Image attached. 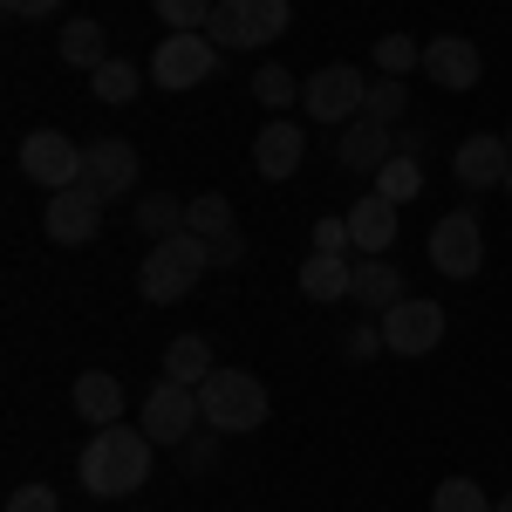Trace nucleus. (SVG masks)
<instances>
[{
	"label": "nucleus",
	"mask_w": 512,
	"mask_h": 512,
	"mask_svg": "<svg viewBox=\"0 0 512 512\" xmlns=\"http://www.w3.org/2000/svg\"><path fill=\"white\" fill-rule=\"evenodd\" d=\"M151 451H158V444L137 431V424H103V431L82 444L76 472L96 499H130V492L151 478Z\"/></svg>",
	"instance_id": "obj_1"
},
{
	"label": "nucleus",
	"mask_w": 512,
	"mask_h": 512,
	"mask_svg": "<svg viewBox=\"0 0 512 512\" xmlns=\"http://www.w3.org/2000/svg\"><path fill=\"white\" fill-rule=\"evenodd\" d=\"M212 267V246L198 233H171V239H151V260L137 267V294L151 301V308H171V301H185L198 287V274Z\"/></svg>",
	"instance_id": "obj_2"
},
{
	"label": "nucleus",
	"mask_w": 512,
	"mask_h": 512,
	"mask_svg": "<svg viewBox=\"0 0 512 512\" xmlns=\"http://www.w3.org/2000/svg\"><path fill=\"white\" fill-rule=\"evenodd\" d=\"M198 410H205V431L239 437V431H260L274 403H267V383H260V376H246V369H212V376L198 383Z\"/></svg>",
	"instance_id": "obj_3"
},
{
	"label": "nucleus",
	"mask_w": 512,
	"mask_h": 512,
	"mask_svg": "<svg viewBox=\"0 0 512 512\" xmlns=\"http://www.w3.org/2000/svg\"><path fill=\"white\" fill-rule=\"evenodd\" d=\"M219 55H226V48L205 35V28H178V35H164L158 48H151V82H158L164 96H185V89L219 76Z\"/></svg>",
	"instance_id": "obj_4"
},
{
	"label": "nucleus",
	"mask_w": 512,
	"mask_h": 512,
	"mask_svg": "<svg viewBox=\"0 0 512 512\" xmlns=\"http://www.w3.org/2000/svg\"><path fill=\"white\" fill-rule=\"evenodd\" d=\"M362 96H369V82L349 62H328V69H315V76L301 82V110L315 123H355L362 117Z\"/></svg>",
	"instance_id": "obj_5"
},
{
	"label": "nucleus",
	"mask_w": 512,
	"mask_h": 512,
	"mask_svg": "<svg viewBox=\"0 0 512 512\" xmlns=\"http://www.w3.org/2000/svg\"><path fill=\"white\" fill-rule=\"evenodd\" d=\"M431 267L444 280H472L478 267H485V233H478V212H444L431 226Z\"/></svg>",
	"instance_id": "obj_6"
},
{
	"label": "nucleus",
	"mask_w": 512,
	"mask_h": 512,
	"mask_svg": "<svg viewBox=\"0 0 512 512\" xmlns=\"http://www.w3.org/2000/svg\"><path fill=\"white\" fill-rule=\"evenodd\" d=\"M205 424V410H198V390L192 383H151V396H144V437L151 444H185V437Z\"/></svg>",
	"instance_id": "obj_7"
},
{
	"label": "nucleus",
	"mask_w": 512,
	"mask_h": 512,
	"mask_svg": "<svg viewBox=\"0 0 512 512\" xmlns=\"http://www.w3.org/2000/svg\"><path fill=\"white\" fill-rule=\"evenodd\" d=\"M21 171L48 192H69V185H82V144H69L62 130H28L21 137Z\"/></svg>",
	"instance_id": "obj_8"
},
{
	"label": "nucleus",
	"mask_w": 512,
	"mask_h": 512,
	"mask_svg": "<svg viewBox=\"0 0 512 512\" xmlns=\"http://www.w3.org/2000/svg\"><path fill=\"white\" fill-rule=\"evenodd\" d=\"M383 349H396V355H431L437 342H444V308L437 301H396V308H383Z\"/></svg>",
	"instance_id": "obj_9"
},
{
	"label": "nucleus",
	"mask_w": 512,
	"mask_h": 512,
	"mask_svg": "<svg viewBox=\"0 0 512 512\" xmlns=\"http://www.w3.org/2000/svg\"><path fill=\"white\" fill-rule=\"evenodd\" d=\"M82 185L103 198H123L137 192V144L130 137H96V144H82Z\"/></svg>",
	"instance_id": "obj_10"
},
{
	"label": "nucleus",
	"mask_w": 512,
	"mask_h": 512,
	"mask_svg": "<svg viewBox=\"0 0 512 512\" xmlns=\"http://www.w3.org/2000/svg\"><path fill=\"white\" fill-rule=\"evenodd\" d=\"M41 233L55 239V246H82V239H96V233H103V198L89 192V185L48 192V205H41Z\"/></svg>",
	"instance_id": "obj_11"
},
{
	"label": "nucleus",
	"mask_w": 512,
	"mask_h": 512,
	"mask_svg": "<svg viewBox=\"0 0 512 512\" xmlns=\"http://www.w3.org/2000/svg\"><path fill=\"white\" fill-rule=\"evenodd\" d=\"M185 233H198L212 246V267H239V260H246V233H239V219H233V198H219V192L192 198Z\"/></svg>",
	"instance_id": "obj_12"
},
{
	"label": "nucleus",
	"mask_w": 512,
	"mask_h": 512,
	"mask_svg": "<svg viewBox=\"0 0 512 512\" xmlns=\"http://www.w3.org/2000/svg\"><path fill=\"white\" fill-rule=\"evenodd\" d=\"M424 76L458 96V89H478L485 55H478V41H465V35H437V41H424Z\"/></svg>",
	"instance_id": "obj_13"
},
{
	"label": "nucleus",
	"mask_w": 512,
	"mask_h": 512,
	"mask_svg": "<svg viewBox=\"0 0 512 512\" xmlns=\"http://www.w3.org/2000/svg\"><path fill=\"white\" fill-rule=\"evenodd\" d=\"M451 171H458L465 192H492V185H506V171H512V144L478 130V137H465V144L451 151Z\"/></svg>",
	"instance_id": "obj_14"
},
{
	"label": "nucleus",
	"mask_w": 512,
	"mask_h": 512,
	"mask_svg": "<svg viewBox=\"0 0 512 512\" xmlns=\"http://www.w3.org/2000/svg\"><path fill=\"white\" fill-rule=\"evenodd\" d=\"M301 158H308V130H301L294 117H274L260 137H253V171L274 178V185H280V178H294Z\"/></svg>",
	"instance_id": "obj_15"
},
{
	"label": "nucleus",
	"mask_w": 512,
	"mask_h": 512,
	"mask_svg": "<svg viewBox=\"0 0 512 512\" xmlns=\"http://www.w3.org/2000/svg\"><path fill=\"white\" fill-rule=\"evenodd\" d=\"M335 158H342V171H355V178H376V171L396 158V130H390V123L355 117V123H342V144H335Z\"/></svg>",
	"instance_id": "obj_16"
},
{
	"label": "nucleus",
	"mask_w": 512,
	"mask_h": 512,
	"mask_svg": "<svg viewBox=\"0 0 512 512\" xmlns=\"http://www.w3.org/2000/svg\"><path fill=\"white\" fill-rule=\"evenodd\" d=\"M349 239H355V253H390L396 246V205L383 192H369V198H355L349 212Z\"/></svg>",
	"instance_id": "obj_17"
},
{
	"label": "nucleus",
	"mask_w": 512,
	"mask_h": 512,
	"mask_svg": "<svg viewBox=\"0 0 512 512\" xmlns=\"http://www.w3.org/2000/svg\"><path fill=\"white\" fill-rule=\"evenodd\" d=\"M355 308H369V315H383V308H396L403 301V274H396V260H383V253H355Z\"/></svg>",
	"instance_id": "obj_18"
},
{
	"label": "nucleus",
	"mask_w": 512,
	"mask_h": 512,
	"mask_svg": "<svg viewBox=\"0 0 512 512\" xmlns=\"http://www.w3.org/2000/svg\"><path fill=\"white\" fill-rule=\"evenodd\" d=\"M301 294L321 301V308L349 301L355 294V260H342V253H308V260H301Z\"/></svg>",
	"instance_id": "obj_19"
},
{
	"label": "nucleus",
	"mask_w": 512,
	"mask_h": 512,
	"mask_svg": "<svg viewBox=\"0 0 512 512\" xmlns=\"http://www.w3.org/2000/svg\"><path fill=\"white\" fill-rule=\"evenodd\" d=\"M69 396H76V417H82V424H96V431L123 417V383L110 376V369H82Z\"/></svg>",
	"instance_id": "obj_20"
},
{
	"label": "nucleus",
	"mask_w": 512,
	"mask_h": 512,
	"mask_svg": "<svg viewBox=\"0 0 512 512\" xmlns=\"http://www.w3.org/2000/svg\"><path fill=\"white\" fill-rule=\"evenodd\" d=\"M233 14H239V41H246V48H267V41L287 35L294 0H233Z\"/></svg>",
	"instance_id": "obj_21"
},
{
	"label": "nucleus",
	"mask_w": 512,
	"mask_h": 512,
	"mask_svg": "<svg viewBox=\"0 0 512 512\" xmlns=\"http://www.w3.org/2000/svg\"><path fill=\"white\" fill-rule=\"evenodd\" d=\"M185 212H192V198H171V192L137 198V233H144V239H171V233H185Z\"/></svg>",
	"instance_id": "obj_22"
},
{
	"label": "nucleus",
	"mask_w": 512,
	"mask_h": 512,
	"mask_svg": "<svg viewBox=\"0 0 512 512\" xmlns=\"http://www.w3.org/2000/svg\"><path fill=\"white\" fill-rule=\"evenodd\" d=\"M103 41H110V35H103V21H69L55 48H62V62H69V69H89V76H96V69L110 62V55H103Z\"/></svg>",
	"instance_id": "obj_23"
},
{
	"label": "nucleus",
	"mask_w": 512,
	"mask_h": 512,
	"mask_svg": "<svg viewBox=\"0 0 512 512\" xmlns=\"http://www.w3.org/2000/svg\"><path fill=\"white\" fill-rule=\"evenodd\" d=\"M164 376H171V383H205V376H212V342H205V335H178V342H171V349H164Z\"/></svg>",
	"instance_id": "obj_24"
},
{
	"label": "nucleus",
	"mask_w": 512,
	"mask_h": 512,
	"mask_svg": "<svg viewBox=\"0 0 512 512\" xmlns=\"http://www.w3.org/2000/svg\"><path fill=\"white\" fill-rule=\"evenodd\" d=\"M89 89H96V103H130V96L144 89V69H137V62H123V55H110V62L89 76Z\"/></svg>",
	"instance_id": "obj_25"
},
{
	"label": "nucleus",
	"mask_w": 512,
	"mask_h": 512,
	"mask_svg": "<svg viewBox=\"0 0 512 512\" xmlns=\"http://www.w3.org/2000/svg\"><path fill=\"white\" fill-rule=\"evenodd\" d=\"M410 110V89H403V76H376L369 82V96H362V117L369 123H390L396 130V117Z\"/></svg>",
	"instance_id": "obj_26"
},
{
	"label": "nucleus",
	"mask_w": 512,
	"mask_h": 512,
	"mask_svg": "<svg viewBox=\"0 0 512 512\" xmlns=\"http://www.w3.org/2000/svg\"><path fill=\"white\" fill-rule=\"evenodd\" d=\"M376 192L390 198V205H410V198L424 192V164H417V158H403V151H396V158L383 164V171H376Z\"/></svg>",
	"instance_id": "obj_27"
},
{
	"label": "nucleus",
	"mask_w": 512,
	"mask_h": 512,
	"mask_svg": "<svg viewBox=\"0 0 512 512\" xmlns=\"http://www.w3.org/2000/svg\"><path fill=\"white\" fill-rule=\"evenodd\" d=\"M431 512H492V499H485L478 478H444L431 492Z\"/></svg>",
	"instance_id": "obj_28"
},
{
	"label": "nucleus",
	"mask_w": 512,
	"mask_h": 512,
	"mask_svg": "<svg viewBox=\"0 0 512 512\" xmlns=\"http://www.w3.org/2000/svg\"><path fill=\"white\" fill-rule=\"evenodd\" d=\"M376 69H383V76H410V69H424V41H417V35H383V41H376Z\"/></svg>",
	"instance_id": "obj_29"
},
{
	"label": "nucleus",
	"mask_w": 512,
	"mask_h": 512,
	"mask_svg": "<svg viewBox=\"0 0 512 512\" xmlns=\"http://www.w3.org/2000/svg\"><path fill=\"white\" fill-rule=\"evenodd\" d=\"M253 96H260V110H287V103H301V82L287 76L280 62H260V76H253Z\"/></svg>",
	"instance_id": "obj_30"
},
{
	"label": "nucleus",
	"mask_w": 512,
	"mask_h": 512,
	"mask_svg": "<svg viewBox=\"0 0 512 512\" xmlns=\"http://www.w3.org/2000/svg\"><path fill=\"white\" fill-rule=\"evenodd\" d=\"M151 7H158V21L171 28V35H178V28H205V21H212V0H151Z\"/></svg>",
	"instance_id": "obj_31"
},
{
	"label": "nucleus",
	"mask_w": 512,
	"mask_h": 512,
	"mask_svg": "<svg viewBox=\"0 0 512 512\" xmlns=\"http://www.w3.org/2000/svg\"><path fill=\"white\" fill-rule=\"evenodd\" d=\"M178 451H185V472H192V478H205L212 465H219V431H192L185 444H178Z\"/></svg>",
	"instance_id": "obj_32"
},
{
	"label": "nucleus",
	"mask_w": 512,
	"mask_h": 512,
	"mask_svg": "<svg viewBox=\"0 0 512 512\" xmlns=\"http://www.w3.org/2000/svg\"><path fill=\"white\" fill-rule=\"evenodd\" d=\"M7 512H62V499H55V485H14L7 492Z\"/></svg>",
	"instance_id": "obj_33"
},
{
	"label": "nucleus",
	"mask_w": 512,
	"mask_h": 512,
	"mask_svg": "<svg viewBox=\"0 0 512 512\" xmlns=\"http://www.w3.org/2000/svg\"><path fill=\"white\" fill-rule=\"evenodd\" d=\"M315 253H342V260H355L349 219H315Z\"/></svg>",
	"instance_id": "obj_34"
},
{
	"label": "nucleus",
	"mask_w": 512,
	"mask_h": 512,
	"mask_svg": "<svg viewBox=\"0 0 512 512\" xmlns=\"http://www.w3.org/2000/svg\"><path fill=\"white\" fill-rule=\"evenodd\" d=\"M205 35L219 41V48H246V41H239V14H233V0H212V21H205Z\"/></svg>",
	"instance_id": "obj_35"
},
{
	"label": "nucleus",
	"mask_w": 512,
	"mask_h": 512,
	"mask_svg": "<svg viewBox=\"0 0 512 512\" xmlns=\"http://www.w3.org/2000/svg\"><path fill=\"white\" fill-rule=\"evenodd\" d=\"M0 7H7L14 21H41V14H55L62 0H0Z\"/></svg>",
	"instance_id": "obj_36"
},
{
	"label": "nucleus",
	"mask_w": 512,
	"mask_h": 512,
	"mask_svg": "<svg viewBox=\"0 0 512 512\" xmlns=\"http://www.w3.org/2000/svg\"><path fill=\"white\" fill-rule=\"evenodd\" d=\"M383 349V328H355L349 335V355H376Z\"/></svg>",
	"instance_id": "obj_37"
},
{
	"label": "nucleus",
	"mask_w": 512,
	"mask_h": 512,
	"mask_svg": "<svg viewBox=\"0 0 512 512\" xmlns=\"http://www.w3.org/2000/svg\"><path fill=\"white\" fill-rule=\"evenodd\" d=\"M492 512H512V492H506V499H499V506H492Z\"/></svg>",
	"instance_id": "obj_38"
},
{
	"label": "nucleus",
	"mask_w": 512,
	"mask_h": 512,
	"mask_svg": "<svg viewBox=\"0 0 512 512\" xmlns=\"http://www.w3.org/2000/svg\"><path fill=\"white\" fill-rule=\"evenodd\" d=\"M506 192H512V171H506Z\"/></svg>",
	"instance_id": "obj_39"
},
{
	"label": "nucleus",
	"mask_w": 512,
	"mask_h": 512,
	"mask_svg": "<svg viewBox=\"0 0 512 512\" xmlns=\"http://www.w3.org/2000/svg\"><path fill=\"white\" fill-rule=\"evenodd\" d=\"M506 144H512V130H506Z\"/></svg>",
	"instance_id": "obj_40"
}]
</instances>
